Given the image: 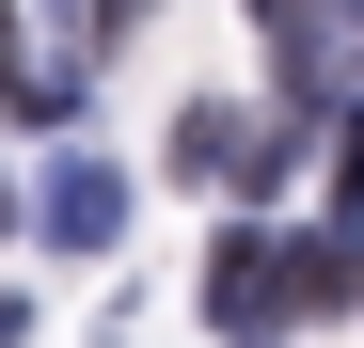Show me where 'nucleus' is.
Instances as JSON below:
<instances>
[{"mask_svg": "<svg viewBox=\"0 0 364 348\" xmlns=\"http://www.w3.org/2000/svg\"><path fill=\"white\" fill-rule=\"evenodd\" d=\"M32 238H48V254H111V238H127V174H111L95 143H64L48 190H32Z\"/></svg>", "mask_w": 364, "mask_h": 348, "instance_id": "obj_1", "label": "nucleus"}, {"mask_svg": "<svg viewBox=\"0 0 364 348\" xmlns=\"http://www.w3.org/2000/svg\"><path fill=\"white\" fill-rule=\"evenodd\" d=\"M206 317H222V348H254L269 317H301L285 254H269V238H222V254H206Z\"/></svg>", "mask_w": 364, "mask_h": 348, "instance_id": "obj_2", "label": "nucleus"}, {"mask_svg": "<svg viewBox=\"0 0 364 348\" xmlns=\"http://www.w3.org/2000/svg\"><path fill=\"white\" fill-rule=\"evenodd\" d=\"M0 238H32V190H16V174H0Z\"/></svg>", "mask_w": 364, "mask_h": 348, "instance_id": "obj_3", "label": "nucleus"}, {"mask_svg": "<svg viewBox=\"0 0 364 348\" xmlns=\"http://www.w3.org/2000/svg\"><path fill=\"white\" fill-rule=\"evenodd\" d=\"M0 64H16V0H0Z\"/></svg>", "mask_w": 364, "mask_h": 348, "instance_id": "obj_4", "label": "nucleus"}, {"mask_svg": "<svg viewBox=\"0 0 364 348\" xmlns=\"http://www.w3.org/2000/svg\"><path fill=\"white\" fill-rule=\"evenodd\" d=\"M348 16H364V0H348Z\"/></svg>", "mask_w": 364, "mask_h": 348, "instance_id": "obj_5", "label": "nucleus"}, {"mask_svg": "<svg viewBox=\"0 0 364 348\" xmlns=\"http://www.w3.org/2000/svg\"><path fill=\"white\" fill-rule=\"evenodd\" d=\"M348 301H364V285H348Z\"/></svg>", "mask_w": 364, "mask_h": 348, "instance_id": "obj_6", "label": "nucleus"}]
</instances>
